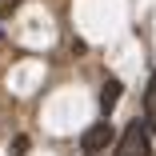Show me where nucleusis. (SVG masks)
I'll return each instance as SVG.
<instances>
[{
    "mask_svg": "<svg viewBox=\"0 0 156 156\" xmlns=\"http://www.w3.org/2000/svg\"><path fill=\"white\" fill-rule=\"evenodd\" d=\"M116 156H152V140H148V124L132 120L116 140Z\"/></svg>",
    "mask_w": 156,
    "mask_h": 156,
    "instance_id": "1",
    "label": "nucleus"
},
{
    "mask_svg": "<svg viewBox=\"0 0 156 156\" xmlns=\"http://www.w3.org/2000/svg\"><path fill=\"white\" fill-rule=\"evenodd\" d=\"M112 140H116V128H112L108 116H104L100 124H92V128L84 132V140H80V144H84V152H100V148H108Z\"/></svg>",
    "mask_w": 156,
    "mask_h": 156,
    "instance_id": "2",
    "label": "nucleus"
},
{
    "mask_svg": "<svg viewBox=\"0 0 156 156\" xmlns=\"http://www.w3.org/2000/svg\"><path fill=\"white\" fill-rule=\"evenodd\" d=\"M144 124L156 132V72H152V80H148V92H144Z\"/></svg>",
    "mask_w": 156,
    "mask_h": 156,
    "instance_id": "3",
    "label": "nucleus"
},
{
    "mask_svg": "<svg viewBox=\"0 0 156 156\" xmlns=\"http://www.w3.org/2000/svg\"><path fill=\"white\" fill-rule=\"evenodd\" d=\"M116 100H120V80H108V84L100 88V108H104V116L116 108Z\"/></svg>",
    "mask_w": 156,
    "mask_h": 156,
    "instance_id": "4",
    "label": "nucleus"
},
{
    "mask_svg": "<svg viewBox=\"0 0 156 156\" xmlns=\"http://www.w3.org/2000/svg\"><path fill=\"white\" fill-rule=\"evenodd\" d=\"M16 4H20V0H0V12H12Z\"/></svg>",
    "mask_w": 156,
    "mask_h": 156,
    "instance_id": "5",
    "label": "nucleus"
}]
</instances>
